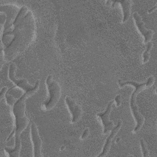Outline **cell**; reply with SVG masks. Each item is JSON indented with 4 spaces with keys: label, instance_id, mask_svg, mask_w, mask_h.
<instances>
[{
    "label": "cell",
    "instance_id": "cell-1",
    "mask_svg": "<svg viewBox=\"0 0 157 157\" xmlns=\"http://www.w3.org/2000/svg\"><path fill=\"white\" fill-rule=\"evenodd\" d=\"M30 93L25 92L15 102L13 106V113L15 117V145L21 147L20 135L28 124V119L25 114L26 99L31 96Z\"/></svg>",
    "mask_w": 157,
    "mask_h": 157
},
{
    "label": "cell",
    "instance_id": "cell-2",
    "mask_svg": "<svg viewBox=\"0 0 157 157\" xmlns=\"http://www.w3.org/2000/svg\"><path fill=\"white\" fill-rule=\"evenodd\" d=\"M46 85L49 96L42 103V108L45 110H50L54 107L59 100L61 94V88L58 82L53 79L52 75H48L46 78Z\"/></svg>",
    "mask_w": 157,
    "mask_h": 157
},
{
    "label": "cell",
    "instance_id": "cell-3",
    "mask_svg": "<svg viewBox=\"0 0 157 157\" xmlns=\"http://www.w3.org/2000/svg\"><path fill=\"white\" fill-rule=\"evenodd\" d=\"M16 65L14 63L10 64L9 68L8 76L9 79L18 87L23 90L25 92L30 93L33 94L39 88V80H37L34 85H30L26 79L25 78H17L15 77V71Z\"/></svg>",
    "mask_w": 157,
    "mask_h": 157
},
{
    "label": "cell",
    "instance_id": "cell-4",
    "mask_svg": "<svg viewBox=\"0 0 157 157\" xmlns=\"http://www.w3.org/2000/svg\"><path fill=\"white\" fill-rule=\"evenodd\" d=\"M136 97H137V95L134 93H132L131 94V96L130 98V101H129L130 109L133 115V117L136 122V126L133 130V132L134 133L137 132L140 129V128L142 127L145 122V118L144 116L140 113V111L139 110V107L136 103Z\"/></svg>",
    "mask_w": 157,
    "mask_h": 157
},
{
    "label": "cell",
    "instance_id": "cell-5",
    "mask_svg": "<svg viewBox=\"0 0 157 157\" xmlns=\"http://www.w3.org/2000/svg\"><path fill=\"white\" fill-rule=\"evenodd\" d=\"M155 82V78L153 76H150L149 77L147 80L143 83H138L133 80H127V81H124L121 79H119L118 80V83L120 86V87L123 88L126 85H131L135 88L134 91V94L137 95L140 91L142 90L147 89L149 87H150Z\"/></svg>",
    "mask_w": 157,
    "mask_h": 157
},
{
    "label": "cell",
    "instance_id": "cell-6",
    "mask_svg": "<svg viewBox=\"0 0 157 157\" xmlns=\"http://www.w3.org/2000/svg\"><path fill=\"white\" fill-rule=\"evenodd\" d=\"M114 102V100H112L110 101L105 110L102 112H99L96 114L97 117H98L102 121V123L103 125V133L107 134L109 132L114 126L113 122L110 120V115L112 109V106Z\"/></svg>",
    "mask_w": 157,
    "mask_h": 157
},
{
    "label": "cell",
    "instance_id": "cell-7",
    "mask_svg": "<svg viewBox=\"0 0 157 157\" xmlns=\"http://www.w3.org/2000/svg\"><path fill=\"white\" fill-rule=\"evenodd\" d=\"M31 138L33 146V156L35 157L42 156V140L35 123H32L31 124Z\"/></svg>",
    "mask_w": 157,
    "mask_h": 157
},
{
    "label": "cell",
    "instance_id": "cell-8",
    "mask_svg": "<svg viewBox=\"0 0 157 157\" xmlns=\"http://www.w3.org/2000/svg\"><path fill=\"white\" fill-rule=\"evenodd\" d=\"M132 16L135 21V24L137 28H138V30L144 36V43L147 44V42L151 40L154 33L153 31L151 29H148L145 28L142 17L137 12H134L132 14Z\"/></svg>",
    "mask_w": 157,
    "mask_h": 157
},
{
    "label": "cell",
    "instance_id": "cell-9",
    "mask_svg": "<svg viewBox=\"0 0 157 157\" xmlns=\"http://www.w3.org/2000/svg\"><path fill=\"white\" fill-rule=\"evenodd\" d=\"M65 102L67 105L71 116V123H75L77 122L81 118L82 115V110L80 106L71 97L66 96L65 98Z\"/></svg>",
    "mask_w": 157,
    "mask_h": 157
},
{
    "label": "cell",
    "instance_id": "cell-10",
    "mask_svg": "<svg viewBox=\"0 0 157 157\" xmlns=\"http://www.w3.org/2000/svg\"><path fill=\"white\" fill-rule=\"evenodd\" d=\"M121 126H122V121H121V120H119L118 121L117 125L115 126H113L112 129L110 131L111 132H110L109 136H108V137L106 139V140L103 146L102 151L98 156V157H103V156H106L108 154V153L110 150V148L111 147V145L112 144V142L113 141L114 137L116 136V134H117V132L119 131Z\"/></svg>",
    "mask_w": 157,
    "mask_h": 157
},
{
    "label": "cell",
    "instance_id": "cell-11",
    "mask_svg": "<svg viewBox=\"0 0 157 157\" xmlns=\"http://www.w3.org/2000/svg\"><path fill=\"white\" fill-rule=\"evenodd\" d=\"M117 3H120L123 11V20L122 22L125 23L129 19L131 15V8L132 1L129 0L117 1Z\"/></svg>",
    "mask_w": 157,
    "mask_h": 157
},
{
    "label": "cell",
    "instance_id": "cell-12",
    "mask_svg": "<svg viewBox=\"0 0 157 157\" xmlns=\"http://www.w3.org/2000/svg\"><path fill=\"white\" fill-rule=\"evenodd\" d=\"M28 9L26 6H22L21 7V9H20V11L18 12V13L17 14L16 17H15V19L13 20V26H16L20 22V20L22 19V18L24 17L25 14L26 13V12H27Z\"/></svg>",
    "mask_w": 157,
    "mask_h": 157
},
{
    "label": "cell",
    "instance_id": "cell-13",
    "mask_svg": "<svg viewBox=\"0 0 157 157\" xmlns=\"http://www.w3.org/2000/svg\"><path fill=\"white\" fill-rule=\"evenodd\" d=\"M153 47V42L150 41L147 43L146 50L143 53V63H145L148 61L150 56V51Z\"/></svg>",
    "mask_w": 157,
    "mask_h": 157
},
{
    "label": "cell",
    "instance_id": "cell-14",
    "mask_svg": "<svg viewBox=\"0 0 157 157\" xmlns=\"http://www.w3.org/2000/svg\"><path fill=\"white\" fill-rule=\"evenodd\" d=\"M140 148L142 150V156L144 157H148L149 156V151L147 148V146L146 145V143L145 140L143 139H140Z\"/></svg>",
    "mask_w": 157,
    "mask_h": 157
},
{
    "label": "cell",
    "instance_id": "cell-15",
    "mask_svg": "<svg viewBox=\"0 0 157 157\" xmlns=\"http://www.w3.org/2000/svg\"><path fill=\"white\" fill-rule=\"evenodd\" d=\"M5 97H6V102L7 103L10 105V106H13L14 104L16 102V100L14 98V97L11 95L9 93L7 92V93L5 95Z\"/></svg>",
    "mask_w": 157,
    "mask_h": 157
},
{
    "label": "cell",
    "instance_id": "cell-16",
    "mask_svg": "<svg viewBox=\"0 0 157 157\" xmlns=\"http://www.w3.org/2000/svg\"><path fill=\"white\" fill-rule=\"evenodd\" d=\"M114 102H116V105L117 107H118L121 105V96L120 94H117L114 99Z\"/></svg>",
    "mask_w": 157,
    "mask_h": 157
},
{
    "label": "cell",
    "instance_id": "cell-17",
    "mask_svg": "<svg viewBox=\"0 0 157 157\" xmlns=\"http://www.w3.org/2000/svg\"><path fill=\"white\" fill-rule=\"evenodd\" d=\"M8 90V88L7 86H4L3 87L1 90V93H0V99L1 100L4 96H5L6 94L7 93V91Z\"/></svg>",
    "mask_w": 157,
    "mask_h": 157
},
{
    "label": "cell",
    "instance_id": "cell-18",
    "mask_svg": "<svg viewBox=\"0 0 157 157\" xmlns=\"http://www.w3.org/2000/svg\"><path fill=\"white\" fill-rule=\"evenodd\" d=\"M89 132H90L89 129H88V128H85V130L83 131L82 134L81 135V139H86V138L88 137V136L89 135Z\"/></svg>",
    "mask_w": 157,
    "mask_h": 157
},
{
    "label": "cell",
    "instance_id": "cell-19",
    "mask_svg": "<svg viewBox=\"0 0 157 157\" xmlns=\"http://www.w3.org/2000/svg\"><path fill=\"white\" fill-rule=\"evenodd\" d=\"M156 7H157V5L156 4H155L154 6H153L151 8H150V9H149L148 10H147V12L148 13H151L154 10H155L156 9Z\"/></svg>",
    "mask_w": 157,
    "mask_h": 157
},
{
    "label": "cell",
    "instance_id": "cell-20",
    "mask_svg": "<svg viewBox=\"0 0 157 157\" xmlns=\"http://www.w3.org/2000/svg\"><path fill=\"white\" fill-rule=\"evenodd\" d=\"M105 3H106V4H107V5H111V3H112V1H109V0H108V1H106Z\"/></svg>",
    "mask_w": 157,
    "mask_h": 157
},
{
    "label": "cell",
    "instance_id": "cell-21",
    "mask_svg": "<svg viewBox=\"0 0 157 157\" xmlns=\"http://www.w3.org/2000/svg\"><path fill=\"white\" fill-rule=\"evenodd\" d=\"M120 140V137H117V139H116V143H118V142H119V141Z\"/></svg>",
    "mask_w": 157,
    "mask_h": 157
},
{
    "label": "cell",
    "instance_id": "cell-22",
    "mask_svg": "<svg viewBox=\"0 0 157 157\" xmlns=\"http://www.w3.org/2000/svg\"><path fill=\"white\" fill-rule=\"evenodd\" d=\"M64 148H65V147H64V145H63V146H61V147L60 150H63Z\"/></svg>",
    "mask_w": 157,
    "mask_h": 157
}]
</instances>
